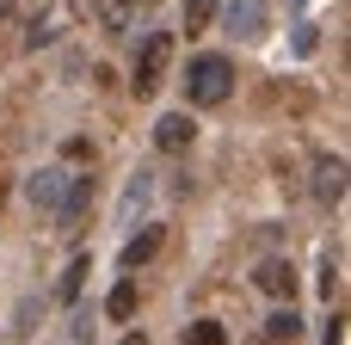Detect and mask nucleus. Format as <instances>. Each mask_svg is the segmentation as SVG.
Listing matches in <instances>:
<instances>
[{"label": "nucleus", "mask_w": 351, "mask_h": 345, "mask_svg": "<svg viewBox=\"0 0 351 345\" xmlns=\"http://www.w3.org/2000/svg\"><path fill=\"white\" fill-rule=\"evenodd\" d=\"M167 68H173V31H148L142 49H136V68H130V93L136 99H154L160 80H167Z\"/></svg>", "instance_id": "obj_1"}, {"label": "nucleus", "mask_w": 351, "mask_h": 345, "mask_svg": "<svg viewBox=\"0 0 351 345\" xmlns=\"http://www.w3.org/2000/svg\"><path fill=\"white\" fill-rule=\"evenodd\" d=\"M228 93H234V62H228V56H197V62L185 68V99H191V105L210 111V105H222Z\"/></svg>", "instance_id": "obj_2"}, {"label": "nucleus", "mask_w": 351, "mask_h": 345, "mask_svg": "<svg viewBox=\"0 0 351 345\" xmlns=\"http://www.w3.org/2000/svg\"><path fill=\"white\" fill-rule=\"evenodd\" d=\"M253 290L290 309V296H296V272H290V259H259V265H253Z\"/></svg>", "instance_id": "obj_3"}, {"label": "nucleus", "mask_w": 351, "mask_h": 345, "mask_svg": "<svg viewBox=\"0 0 351 345\" xmlns=\"http://www.w3.org/2000/svg\"><path fill=\"white\" fill-rule=\"evenodd\" d=\"M191 136H197V123H191L185 111H167V117L154 123V142H160L167 154H179V148H191Z\"/></svg>", "instance_id": "obj_4"}, {"label": "nucleus", "mask_w": 351, "mask_h": 345, "mask_svg": "<svg viewBox=\"0 0 351 345\" xmlns=\"http://www.w3.org/2000/svg\"><path fill=\"white\" fill-rule=\"evenodd\" d=\"M68 185H74V179H68L62 167H43V173L31 179V204H43V210H62V198H68Z\"/></svg>", "instance_id": "obj_5"}, {"label": "nucleus", "mask_w": 351, "mask_h": 345, "mask_svg": "<svg viewBox=\"0 0 351 345\" xmlns=\"http://www.w3.org/2000/svg\"><path fill=\"white\" fill-rule=\"evenodd\" d=\"M160 241H167V228H160V222H148L142 235H130V241H123V265H130V272H136V265H148V259L160 253Z\"/></svg>", "instance_id": "obj_6"}, {"label": "nucleus", "mask_w": 351, "mask_h": 345, "mask_svg": "<svg viewBox=\"0 0 351 345\" xmlns=\"http://www.w3.org/2000/svg\"><path fill=\"white\" fill-rule=\"evenodd\" d=\"M315 198H321V204H339V198H346V160H339V154L315 167Z\"/></svg>", "instance_id": "obj_7"}, {"label": "nucleus", "mask_w": 351, "mask_h": 345, "mask_svg": "<svg viewBox=\"0 0 351 345\" xmlns=\"http://www.w3.org/2000/svg\"><path fill=\"white\" fill-rule=\"evenodd\" d=\"M222 12V0H185V12H179V31L185 37H197V31H210V19Z\"/></svg>", "instance_id": "obj_8"}, {"label": "nucleus", "mask_w": 351, "mask_h": 345, "mask_svg": "<svg viewBox=\"0 0 351 345\" xmlns=\"http://www.w3.org/2000/svg\"><path fill=\"white\" fill-rule=\"evenodd\" d=\"M296 333H302V315H296V309H278V315L265 321V345H296Z\"/></svg>", "instance_id": "obj_9"}, {"label": "nucleus", "mask_w": 351, "mask_h": 345, "mask_svg": "<svg viewBox=\"0 0 351 345\" xmlns=\"http://www.w3.org/2000/svg\"><path fill=\"white\" fill-rule=\"evenodd\" d=\"M86 204H93V179H74V185H68V198H62V210H56V216H62V228H74Z\"/></svg>", "instance_id": "obj_10"}, {"label": "nucleus", "mask_w": 351, "mask_h": 345, "mask_svg": "<svg viewBox=\"0 0 351 345\" xmlns=\"http://www.w3.org/2000/svg\"><path fill=\"white\" fill-rule=\"evenodd\" d=\"M228 19H234V31H241V37H259V25H265V0H241Z\"/></svg>", "instance_id": "obj_11"}, {"label": "nucleus", "mask_w": 351, "mask_h": 345, "mask_svg": "<svg viewBox=\"0 0 351 345\" xmlns=\"http://www.w3.org/2000/svg\"><path fill=\"white\" fill-rule=\"evenodd\" d=\"M185 345H228V327L222 321H191L185 327Z\"/></svg>", "instance_id": "obj_12"}, {"label": "nucleus", "mask_w": 351, "mask_h": 345, "mask_svg": "<svg viewBox=\"0 0 351 345\" xmlns=\"http://www.w3.org/2000/svg\"><path fill=\"white\" fill-rule=\"evenodd\" d=\"M105 309H111V321H130V315H136V284H117V290L105 296Z\"/></svg>", "instance_id": "obj_13"}, {"label": "nucleus", "mask_w": 351, "mask_h": 345, "mask_svg": "<svg viewBox=\"0 0 351 345\" xmlns=\"http://www.w3.org/2000/svg\"><path fill=\"white\" fill-rule=\"evenodd\" d=\"M80 278H86V259H74V265H68V278H62V290H56V296H62V302H74V296H80Z\"/></svg>", "instance_id": "obj_14"}, {"label": "nucleus", "mask_w": 351, "mask_h": 345, "mask_svg": "<svg viewBox=\"0 0 351 345\" xmlns=\"http://www.w3.org/2000/svg\"><path fill=\"white\" fill-rule=\"evenodd\" d=\"M333 284H339V265L327 259V265H321V296H327V302H333Z\"/></svg>", "instance_id": "obj_15"}, {"label": "nucleus", "mask_w": 351, "mask_h": 345, "mask_svg": "<svg viewBox=\"0 0 351 345\" xmlns=\"http://www.w3.org/2000/svg\"><path fill=\"white\" fill-rule=\"evenodd\" d=\"M327 345H346V315H333V327H327Z\"/></svg>", "instance_id": "obj_16"}, {"label": "nucleus", "mask_w": 351, "mask_h": 345, "mask_svg": "<svg viewBox=\"0 0 351 345\" xmlns=\"http://www.w3.org/2000/svg\"><path fill=\"white\" fill-rule=\"evenodd\" d=\"M123 345H148V340H142V333H130V340H123Z\"/></svg>", "instance_id": "obj_17"}, {"label": "nucleus", "mask_w": 351, "mask_h": 345, "mask_svg": "<svg viewBox=\"0 0 351 345\" xmlns=\"http://www.w3.org/2000/svg\"><path fill=\"white\" fill-rule=\"evenodd\" d=\"M130 6H136V0H130ZM142 6H148V0H142Z\"/></svg>", "instance_id": "obj_18"}]
</instances>
